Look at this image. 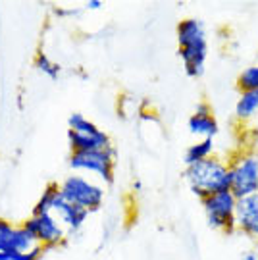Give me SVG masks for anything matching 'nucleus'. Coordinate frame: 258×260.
Here are the masks:
<instances>
[{
	"label": "nucleus",
	"instance_id": "16",
	"mask_svg": "<svg viewBox=\"0 0 258 260\" xmlns=\"http://www.w3.org/2000/svg\"><path fill=\"white\" fill-rule=\"evenodd\" d=\"M237 87L241 93L247 91H258V64L245 68L237 77Z\"/></svg>",
	"mask_w": 258,
	"mask_h": 260
},
{
	"label": "nucleus",
	"instance_id": "17",
	"mask_svg": "<svg viewBox=\"0 0 258 260\" xmlns=\"http://www.w3.org/2000/svg\"><path fill=\"white\" fill-rule=\"evenodd\" d=\"M33 64H35V68H37L41 74H45L46 77H50L52 81H56V79L60 77L62 66H58L56 62H52L45 52H39V54L35 56V62H33Z\"/></svg>",
	"mask_w": 258,
	"mask_h": 260
},
{
	"label": "nucleus",
	"instance_id": "20",
	"mask_svg": "<svg viewBox=\"0 0 258 260\" xmlns=\"http://www.w3.org/2000/svg\"><path fill=\"white\" fill-rule=\"evenodd\" d=\"M241 260H258V247L247 249V251L241 254Z\"/></svg>",
	"mask_w": 258,
	"mask_h": 260
},
{
	"label": "nucleus",
	"instance_id": "14",
	"mask_svg": "<svg viewBox=\"0 0 258 260\" xmlns=\"http://www.w3.org/2000/svg\"><path fill=\"white\" fill-rule=\"evenodd\" d=\"M210 156H214V139H201L185 150L183 162L187 166H191V164L203 162Z\"/></svg>",
	"mask_w": 258,
	"mask_h": 260
},
{
	"label": "nucleus",
	"instance_id": "2",
	"mask_svg": "<svg viewBox=\"0 0 258 260\" xmlns=\"http://www.w3.org/2000/svg\"><path fill=\"white\" fill-rule=\"evenodd\" d=\"M185 179L189 183V189L199 199L220 193V191H230V162L218 156L206 158L203 162L187 166Z\"/></svg>",
	"mask_w": 258,
	"mask_h": 260
},
{
	"label": "nucleus",
	"instance_id": "23",
	"mask_svg": "<svg viewBox=\"0 0 258 260\" xmlns=\"http://www.w3.org/2000/svg\"><path fill=\"white\" fill-rule=\"evenodd\" d=\"M250 135H252V139L258 141V116H256V120L252 121V127H250Z\"/></svg>",
	"mask_w": 258,
	"mask_h": 260
},
{
	"label": "nucleus",
	"instance_id": "6",
	"mask_svg": "<svg viewBox=\"0 0 258 260\" xmlns=\"http://www.w3.org/2000/svg\"><path fill=\"white\" fill-rule=\"evenodd\" d=\"M230 191L241 197L252 195L258 191V150L237 154L230 162Z\"/></svg>",
	"mask_w": 258,
	"mask_h": 260
},
{
	"label": "nucleus",
	"instance_id": "7",
	"mask_svg": "<svg viewBox=\"0 0 258 260\" xmlns=\"http://www.w3.org/2000/svg\"><path fill=\"white\" fill-rule=\"evenodd\" d=\"M21 225L37 239V243L45 251L56 249L66 243V228L52 212L31 214V218H27Z\"/></svg>",
	"mask_w": 258,
	"mask_h": 260
},
{
	"label": "nucleus",
	"instance_id": "21",
	"mask_svg": "<svg viewBox=\"0 0 258 260\" xmlns=\"http://www.w3.org/2000/svg\"><path fill=\"white\" fill-rule=\"evenodd\" d=\"M56 14H58V16H68V18H70V16H77V14H79V10H72V8L62 10V8H58V10H56Z\"/></svg>",
	"mask_w": 258,
	"mask_h": 260
},
{
	"label": "nucleus",
	"instance_id": "18",
	"mask_svg": "<svg viewBox=\"0 0 258 260\" xmlns=\"http://www.w3.org/2000/svg\"><path fill=\"white\" fill-rule=\"evenodd\" d=\"M68 125H70V129L75 131V133H87V135L99 133V131H101L99 127H96V123H92L91 120H87L83 114H79V112H74V114L70 116Z\"/></svg>",
	"mask_w": 258,
	"mask_h": 260
},
{
	"label": "nucleus",
	"instance_id": "19",
	"mask_svg": "<svg viewBox=\"0 0 258 260\" xmlns=\"http://www.w3.org/2000/svg\"><path fill=\"white\" fill-rule=\"evenodd\" d=\"M45 252H46L45 249L41 245H37L33 251L29 252H8V254H10V260H41V256Z\"/></svg>",
	"mask_w": 258,
	"mask_h": 260
},
{
	"label": "nucleus",
	"instance_id": "13",
	"mask_svg": "<svg viewBox=\"0 0 258 260\" xmlns=\"http://www.w3.org/2000/svg\"><path fill=\"white\" fill-rule=\"evenodd\" d=\"M64 201V197L60 193V185L58 183H50L46 185V189L43 191V195L39 197L37 205L33 206V214H46L54 212L56 206Z\"/></svg>",
	"mask_w": 258,
	"mask_h": 260
},
{
	"label": "nucleus",
	"instance_id": "5",
	"mask_svg": "<svg viewBox=\"0 0 258 260\" xmlns=\"http://www.w3.org/2000/svg\"><path fill=\"white\" fill-rule=\"evenodd\" d=\"M203 208L206 212V222L208 225L221 232L225 235H231L235 230V206H237V197L231 191H220L201 199Z\"/></svg>",
	"mask_w": 258,
	"mask_h": 260
},
{
	"label": "nucleus",
	"instance_id": "11",
	"mask_svg": "<svg viewBox=\"0 0 258 260\" xmlns=\"http://www.w3.org/2000/svg\"><path fill=\"white\" fill-rule=\"evenodd\" d=\"M60 220V223L64 225L68 232H79L83 228V223L87 222L89 218V210H85L81 206L72 205L68 201H62L60 205L56 206V210L52 212Z\"/></svg>",
	"mask_w": 258,
	"mask_h": 260
},
{
	"label": "nucleus",
	"instance_id": "10",
	"mask_svg": "<svg viewBox=\"0 0 258 260\" xmlns=\"http://www.w3.org/2000/svg\"><path fill=\"white\" fill-rule=\"evenodd\" d=\"M68 139H70V145H72V152H77V150H104L112 147V139L104 133V131H99V133H75V131L68 129Z\"/></svg>",
	"mask_w": 258,
	"mask_h": 260
},
{
	"label": "nucleus",
	"instance_id": "12",
	"mask_svg": "<svg viewBox=\"0 0 258 260\" xmlns=\"http://www.w3.org/2000/svg\"><path fill=\"white\" fill-rule=\"evenodd\" d=\"M258 116V91H247L241 93L237 106H235V120L241 125L252 123Z\"/></svg>",
	"mask_w": 258,
	"mask_h": 260
},
{
	"label": "nucleus",
	"instance_id": "3",
	"mask_svg": "<svg viewBox=\"0 0 258 260\" xmlns=\"http://www.w3.org/2000/svg\"><path fill=\"white\" fill-rule=\"evenodd\" d=\"M60 193L64 197V201L81 206L89 212H96L104 201V187L79 174L66 177L60 183Z\"/></svg>",
	"mask_w": 258,
	"mask_h": 260
},
{
	"label": "nucleus",
	"instance_id": "15",
	"mask_svg": "<svg viewBox=\"0 0 258 260\" xmlns=\"http://www.w3.org/2000/svg\"><path fill=\"white\" fill-rule=\"evenodd\" d=\"M16 233L18 225H14L6 218H0V252H14Z\"/></svg>",
	"mask_w": 258,
	"mask_h": 260
},
{
	"label": "nucleus",
	"instance_id": "8",
	"mask_svg": "<svg viewBox=\"0 0 258 260\" xmlns=\"http://www.w3.org/2000/svg\"><path fill=\"white\" fill-rule=\"evenodd\" d=\"M235 230L245 237L258 241V191L237 199L235 206Z\"/></svg>",
	"mask_w": 258,
	"mask_h": 260
},
{
	"label": "nucleus",
	"instance_id": "24",
	"mask_svg": "<svg viewBox=\"0 0 258 260\" xmlns=\"http://www.w3.org/2000/svg\"><path fill=\"white\" fill-rule=\"evenodd\" d=\"M141 189H143V181H139V179H137V181L133 183V191H137V193H139Z\"/></svg>",
	"mask_w": 258,
	"mask_h": 260
},
{
	"label": "nucleus",
	"instance_id": "1",
	"mask_svg": "<svg viewBox=\"0 0 258 260\" xmlns=\"http://www.w3.org/2000/svg\"><path fill=\"white\" fill-rule=\"evenodd\" d=\"M177 45L179 58L183 62L185 74L189 77H201L204 74V64L208 56L206 27L201 19H183L177 25Z\"/></svg>",
	"mask_w": 258,
	"mask_h": 260
},
{
	"label": "nucleus",
	"instance_id": "4",
	"mask_svg": "<svg viewBox=\"0 0 258 260\" xmlns=\"http://www.w3.org/2000/svg\"><path fill=\"white\" fill-rule=\"evenodd\" d=\"M114 160H116V150H114V147H110V149L104 150L72 152L68 158V164L75 172L89 174L102 183H112L114 181Z\"/></svg>",
	"mask_w": 258,
	"mask_h": 260
},
{
	"label": "nucleus",
	"instance_id": "22",
	"mask_svg": "<svg viewBox=\"0 0 258 260\" xmlns=\"http://www.w3.org/2000/svg\"><path fill=\"white\" fill-rule=\"evenodd\" d=\"M102 8V2L101 0H89L85 4V10H101Z\"/></svg>",
	"mask_w": 258,
	"mask_h": 260
},
{
	"label": "nucleus",
	"instance_id": "9",
	"mask_svg": "<svg viewBox=\"0 0 258 260\" xmlns=\"http://www.w3.org/2000/svg\"><path fill=\"white\" fill-rule=\"evenodd\" d=\"M189 131H191V135L201 137V139H214L218 135V131H220L218 121L206 103H199L195 106L193 116L189 118Z\"/></svg>",
	"mask_w": 258,
	"mask_h": 260
}]
</instances>
